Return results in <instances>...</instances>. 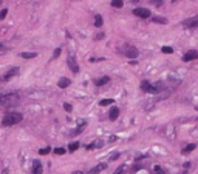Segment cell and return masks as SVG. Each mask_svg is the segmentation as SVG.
<instances>
[{"label": "cell", "instance_id": "cell-1", "mask_svg": "<svg viewBox=\"0 0 198 174\" xmlns=\"http://www.w3.org/2000/svg\"><path fill=\"white\" fill-rule=\"evenodd\" d=\"M22 120H23V116L20 113H6L2 119V123L5 126H13V125H17Z\"/></svg>", "mask_w": 198, "mask_h": 174}, {"label": "cell", "instance_id": "cell-2", "mask_svg": "<svg viewBox=\"0 0 198 174\" xmlns=\"http://www.w3.org/2000/svg\"><path fill=\"white\" fill-rule=\"evenodd\" d=\"M160 85H152L150 82H147V80H143L141 82V89L144 91V92H150V94H156V92H160L161 91V88H158Z\"/></svg>", "mask_w": 198, "mask_h": 174}, {"label": "cell", "instance_id": "cell-3", "mask_svg": "<svg viewBox=\"0 0 198 174\" xmlns=\"http://www.w3.org/2000/svg\"><path fill=\"white\" fill-rule=\"evenodd\" d=\"M124 54H126L128 59H132V60H135L138 55H139V51L135 48V46H132V45H124Z\"/></svg>", "mask_w": 198, "mask_h": 174}, {"label": "cell", "instance_id": "cell-4", "mask_svg": "<svg viewBox=\"0 0 198 174\" xmlns=\"http://www.w3.org/2000/svg\"><path fill=\"white\" fill-rule=\"evenodd\" d=\"M67 65H68V68L71 72L74 74H77L79 72V65H77V62H76V57L74 55H68V59H67Z\"/></svg>", "mask_w": 198, "mask_h": 174}, {"label": "cell", "instance_id": "cell-5", "mask_svg": "<svg viewBox=\"0 0 198 174\" xmlns=\"http://www.w3.org/2000/svg\"><path fill=\"white\" fill-rule=\"evenodd\" d=\"M133 14L139 18H149L150 17V9H147V8H135Z\"/></svg>", "mask_w": 198, "mask_h": 174}, {"label": "cell", "instance_id": "cell-6", "mask_svg": "<svg viewBox=\"0 0 198 174\" xmlns=\"http://www.w3.org/2000/svg\"><path fill=\"white\" fill-rule=\"evenodd\" d=\"M195 59H198L197 50H190V51H187L183 55V60H184V62H192V60H195Z\"/></svg>", "mask_w": 198, "mask_h": 174}, {"label": "cell", "instance_id": "cell-7", "mask_svg": "<svg viewBox=\"0 0 198 174\" xmlns=\"http://www.w3.org/2000/svg\"><path fill=\"white\" fill-rule=\"evenodd\" d=\"M43 173V166L39 160H33V166H31V174H42Z\"/></svg>", "mask_w": 198, "mask_h": 174}, {"label": "cell", "instance_id": "cell-8", "mask_svg": "<svg viewBox=\"0 0 198 174\" xmlns=\"http://www.w3.org/2000/svg\"><path fill=\"white\" fill-rule=\"evenodd\" d=\"M104 170H107V163H99V165H96L94 168H91L87 174H99V173H102Z\"/></svg>", "mask_w": 198, "mask_h": 174}, {"label": "cell", "instance_id": "cell-9", "mask_svg": "<svg viewBox=\"0 0 198 174\" xmlns=\"http://www.w3.org/2000/svg\"><path fill=\"white\" fill-rule=\"evenodd\" d=\"M118 117H119V108H118V106H113V108L108 111V119L115 122Z\"/></svg>", "mask_w": 198, "mask_h": 174}, {"label": "cell", "instance_id": "cell-10", "mask_svg": "<svg viewBox=\"0 0 198 174\" xmlns=\"http://www.w3.org/2000/svg\"><path fill=\"white\" fill-rule=\"evenodd\" d=\"M19 68L17 66H14V68H11V70L8 71V72H6V74H5V76H3V80H11V79H13V77H14V76H17L19 74Z\"/></svg>", "mask_w": 198, "mask_h": 174}, {"label": "cell", "instance_id": "cell-11", "mask_svg": "<svg viewBox=\"0 0 198 174\" xmlns=\"http://www.w3.org/2000/svg\"><path fill=\"white\" fill-rule=\"evenodd\" d=\"M70 83H71V80H70V79H67V77H60V79H59V82H57V87L62 88V89H65V88L70 87Z\"/></svg>", "mask_w": 198, "mask_h": 174}, {"label": "cell", "instance_id": "cell-12", "mask_svg": "<svg viewBox=\"0 0 198 174\" xmlns=\"http://www.w3.org/2000/svg\"><path fill=\"white\" fill-rule=\"evenodd\" d=\"M183 25H184V26H187V28H195V26H198V17L187 18V20H184V22H183Z\"/></svg>", "mask_w": 198, "mask_h": 174}, {"label": "cell", "instance_id": "cell-13", "mask_svg": "<svg viewBox=\"0 0 198 174\" xmlns=\"http://www.w3.org/2000/svg\"><path fill=\"white\" fill-rule=\"evenodd\" d=\"M110 82V77L108 76H104V77H101V79H94V85L96 87H102V85H105Z\"/></svg>", "mask_w": 198, "mask_h": 174}, {"label": "cell", "instance_id": "cell-14", "mask_svg": "<svg viewBox=\"0 0 198 174\" xmlns=\"http://www.w3.org/2000/svg\"><path fill=\"white\" fill-rule=\"evenodd\" d=\"M102 23H104L102 16H101V14H94V26H96V28H101Z\"/></svg>", "mask_w": 198, "mask_h": 174}, {"label": "cell", "instance_id": "cell-15", "mask_svg": "<svg viewBox=\"0 0 198 174\" xmlns=\"http://www.w3.org/2000/svg\"><path fill=\"white\" fill-rule=\"evenodd\" d=\"M20 57L22 59H34V57H37V54L36 52H22Z\"/></svg>", "mask_w": 198, "mask_h": 174}, {"label": "cell", "instance_id": "cell-16", "mask_svg": "<svg viewBox=\"0 0 198 174\" xmlns=\"http://www.w3.org/2000/svg\"><path fill=\"white\" fill-rule=\"evenodd\" d=\"M77 148H79V142H71V143L68 145V151H70V153H74Z\"/></svg>", "mask_w": 198, "mask_h": 174}, {"label": "cell", "instance_id": "cell-17", "mask_svg": "<svg viewBox=\"0 0 198 174\" xmlns=\"http://www.w3.org/2000/svg\"><path fill=\"white\" fill-rule=\"evenodd\" d=\"M111 6H113V8H122V6H124V2H122V0H111Z\"/></svg>", "mask_w": 198, "mask_h": 174}, {"label": "cell", "instance_id": "cell-18", "mask_svg": "<svg viewBox=\"0 0 198 174\" xmlns=\"http://www.w3.org/2000/svg\"><path fill=\"white\" fill-rule=\"evenodd\" d=\"M152 20H153L155 23H161V25H167V18H164V17H152Z\"/></svg>", "mask_w": 198, "mask_h": 174}, {"label": "cell", "instance_id": "cell-19", "mask_svg": "<svg viewBox=\"0 0 198 174\" xmlns=\"http://www.w3.org/2000/svg\"><path fill=\"white\" fill-rule=\"evenodd\" d=\"M195 148H197V146H195V143H190V145H187V146H186V148L183 150V153H184V154H187V153H190V151H194Z\"/></svg>", "mask_w": 198, "mask_h": 174}, {"label": "cell", "instance_id": "cell-20", "mask_svg": "<svg viewBox=\"0 0 198 174\" xmlns=\"http://www.w3.org/2000/svg\"><path fill=\"white\" fill-rule=\"evenodd\" d=\"M113 102H115L113 99H104V100H101V102H99V105H101V106H107V105H111Z\"/></svg>", "mask_w": 198, "mask_h": 174}, {"label": "cell", "instance_id": "cell-21", "mask_svg": "<svg viewBox=\"0 0 198 174\" xmlns=\"http://www.w3.org/2000/svg\"><path fill=\"white\" fill-rule=\"evenodd\" d=\"M101 145H102V142H91L90 145H87V150H93V148L101 146Z\"/></svg>", "mask_w": 198, "mask_h": 174}, {"label": "cell", "instance_id": "cell-22", "mask_svg": "<svg viewBox=\"0 0 198 174\" xmlns=\"http://www.w3.org/2000/svg\"><path fill=\"white\" fill-rule=\"evenodd\" d=\"M51 151V148L50 146H45V148H42V150H39V154H42V156H45V154H48Z\"/></svg>", "mask_w": 198, "mask_h": 174}, {"label": "cell", "instance_id": "cell-23", "mask_svg": "<svg viewBox=\"0 0 198 174\" xmlns=\"http://www.w3.org/2000/svg\"><path fill=\"white\" fill-rule=\"evenodd\" d=\"M161 51L164 52V54H172V52H173V50H172V46H162Z\"/></svg>", "mask_w": 198, "mask_h": 174}, {"label": "cell", "instance_id": "cell-24", "mask_svg": "<svg viewBox=\"0 0 198 174\" xmlns=\"http://www.w3.org/2000/svg\"><path fill=\"white\" fill-rule=\"evenodd\" d=\"M153 173H155V174H166L164 171H162V168H161V166H158V165H156V166L153 168Z\"/></svg>", "mask_w": 198, "mask_h": 174}, {"label": "cell", "instance_id": "cell-25", "mask_svg": "<svg viewBox=\"0 0 198 174\" xmlns=\"http://www.w3.org/2000/svg\"><path fill=\"white\" fill-rule=\"evenodd\" d=\"M54 154L62 156V154H65V150H64V148H56V150H54Z\"/></svg>", "mask_w": 198, "mask_h": 174}, {"label": "cell", "instance_id": "cell-26", "mask_svg": "<svg viewBox=\"0 0 198 174\" xmlns=\"http://www.w3.org/2000/svg\"><path fill=\"white\" fill-rule=\"evenodd\" d=\"M124 171H126V166H124V165H121V166L115 171V174H124Z\"/></svg>", "mask_w": 198, "mask_h": 174}, {"label": "cell", "instance_id": "cell-27", "mask_svg": "<svg viewBox=\"0 0 198 174\" xmlns=\"http://www.w3.org/2000/svg\"><path fill=\"white\" fill-rule=\"evenodd\" d=\"M59 55H60V48H56V50H54L53 57H51V60H53V59H56V57H59Z\"/></svg>", "mask_w": 198, "mask_h": 174}, {"label": "cell", "instance_id": "cell-28", "mask_svg": "<svg viewBox=\"0 0 198 174\" xmlns=\"http://www.w3.org/2000/svg\"><path fill=\"white\" fill-rule=\"evenodd\" d=\"M6 14H8V9H3V11L0 13V20H3V18L6 17Z\"/></svg>", "mask_w": 198, "mask_h": 174}, {"label": "cell", "instance_id": "cell-29", "mask_svg": "<svg viewBox=\"0 0 198 174\" xmlns=\"http://www.w3.org/2000/svg\"><path fill=\"white\" fill-rule=\"evenodd\" d=\"M64 109H65V111H68V113H70V111H71L73 108H71V105H70V103H64Z\"/></svg>", "mask_w": 198, "mask_h": 174}, {"label": "cell", "instance_id": "cell-30", "mask_svg": "<svg viewBox=\"0 0 198 174\" xmlns=\"http://www.w3.org/2000/svg\"><path fill=\"white\" fill-rule=\"evenodd\" d=\"M5 51H6V46L3 43H0V52H5Z\"/></svg>", "mask_w": 198, "mask_h": 174}, {"label": "cell", "instance_id": "cell-31", "mask_svg": "<svg viewBox=\"0 0 198 174\" xmlns=\"http://www.w3.org/2000/svg\"><path fill=\"white\" fill-rule=\"evenodd\" d=\"M152 3H155V5H161L162 3V0H150Z\"/></svg>", "mask_w": 198, "mask_h": 174}, {"label": "cell", "instance_id": "cell-32", "mask_svg": "<svg viewBox=\"0 0 198 174\" xmlns=\"http://www.w3.org/2000/svg\"><path fill=\"white\" fill-rule=\"evenodd\" d=\"M102 37H104V34H102V33H99V34L96 35V37H94V39H96V40H101V39H102Z\"/></svg>", "mask_w": 198, "mask_h": 174}, {"label": "cell", "instance_id": "cell-33", "mask_svg": "<svg viewBox=\"0 0 198 174\" xmlns=\"http://www.w3.org/2000/svg\"><path fill=\"white\" fill-rule=\"evenodd\" d=\"M119 157V153H115L113 156H111V160H115V159H118Z\"/></svg>", "mask_w": 198, "mask_h": 174}, {"label": "cell", "instance_id": "cell-34", "mask_svg": "<svg viewBox=\"0 0 198 174\" xmlns=\"http://www.w3.org/2000/svg\"><path fill=\"white\" fill-rule=\"evenodd\" d=\"M74 174H84V173H81V171H74Z\"/></svg>", "mask_w": 198, "mask_h": 174}, {"label": "cell", "instance_id": "cell-35", "mask_svg": "<svg viewBox=\"0 0 198 174\" xmlns=\"http://www.w3.org/2000/svg\"><path fill=\"white\" fill-rule=\"evenodd\" d=\"M0 3H2V0H0Z\"/></svg>", "mask_w": 198, "mask_h": 174}]
</instances>
